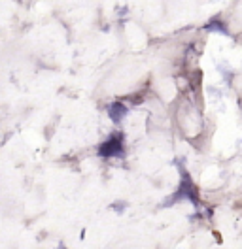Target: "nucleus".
Masks as SVG:
<instances>
[{
  "mask_svg": "<svg viewBox=\"0 0 242 249\" xmlns=\"http://www.w3.org/2000/svg\"><path fill=\"white\" fill-rule=\"evenodd\" d=\"M98 155L100 157H121L123 155V134H113V136L106 142V144L100 145V149H98Z\"/></svg>",
  "mask_w": 242,
  "mask_h": 249,
  "instance_id": "1",
  "label": "nucleus"
},
{
  "mask_svg": "<svg viewBox=\"0 0 242 249\" xmlns=\"http://www.w3.org/2000/svg\"><path fill=\"white\" fill-rule=\"evenodd\" d=\"M174 196H187L193 204H197V189L193 187V181L187 174H183V179H182V185H180V193L174 195Z\"/></svg>",
  "mask_w": 242,
  "mask_h": 249,
  "instance_id": "2",
  "label": "nucleus"
},
{
  "mask_svg": "<svg viewBox=\"0 0 242 249\" xmlns=\"http://www.w3.org/2000/svg\"><path fill=\"white\" fill-rule=\"evenodd\" d=\"M127 113H129V108L123 106V104H119V102L108 106V115H110V119L113 121V123H119V121L123 119Z\"/></svg>",
  "mask_w": 242,
  "mask_h": 249,
  "instance_id": "3",
  "label": "nucleus"
}]
</instances>
